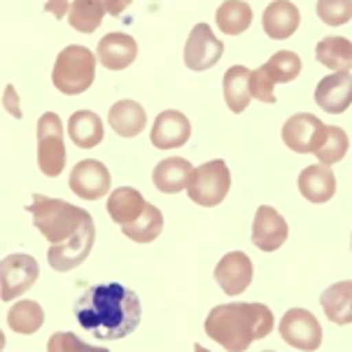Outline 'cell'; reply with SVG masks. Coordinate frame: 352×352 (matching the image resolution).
Masks as SVG:
<instances>
[{
  "label": "cell",
  "instance_id": "cell-13",
  "mask_svg": "<svg viewBox=\"0 0 352 352\" xmlns=\"http://www.w3.org/2000/svg\"><path fill=\"white\" fill-rule=\"evenodd\" d=\"M289 236L287 219L280 214L276 208L261 206L254 212L252 222V243L254 248H259L261 252H276L285 245Z\"/></svg>",
  "mask_w": 352,
  "mask_h": 352
},
{
  "label": "cell",
  "instance_id": "cell-15",
  "mask_svg": "<svg viewBox=\"0 0 352 352\" xmlns=\"http://www.w3.org/2000/svg\"><path fill=\"white\" fill-rule=\"evenodd\" d=\"M322 129H324L322 119L310 115V112H299V115H292L287 122L283 124V140L292 152L313 154L315 145H318V140H320Z\"/></svg>",
  "mask_w": 352,
  "mask_h": 352
},
{
  "label": "cell",
  "instance_id": "cell-1",
  "mask_svg": "<svg viewBox=\"0 0 352 352\" xmlns=\"http://www.w3.org/2000/svg\"><path fill=\"white\" fill-rule=\"evenodd\" d=\"M140 299L133 289L119 283L94 285L75 303V318L82 329L100 341H119L138 329Z\"/></svg>",
  "mask_w": 352,
  "mask_h": 352
},
{
  "label": "cell",
  "instance_id": "cell-4",
  "mask_svg": "<svg viewBox=\"0 0 352 352\" xmlns=\"http://www.w3.org/2000/svg\"><path fill=\"white\" fill-rule=\"evenodd\" d=\"M96 80V56L85 45H68L52 68V85L65 96H80Z\"/></svg>",
  "mask_w": 352,
  "mask_h": 352
},
{
  "label": "cell",
  "instance_id": "cell-25",
  "mask_svg": "<svg viewBox=\"0 0 352 352\" xmlns=\"http://www.w3.org/2000/svg\"><path fill=\"white\" fill-rule=\"evenodd\" d=\"M222 91H224V103L234 115H241V112L248 110L250 105V70L245 65H231L224 73L222 80Z\"/></svg>",
  "mask_w": 352,
  "mask_h": 352
},
{
  "label": "cell",
  "instance_id": "cell-23",
  "mask_svg": "<svg viewBox=\"0 0 352 352\" xmlns=\"http://www.w3.org/2000/svg\"><path fill=\"white\" fill-rule=\"evenodd\" d=\"M320 306L324 310L327 320L338 327L352 322V280H341L327 287L320 296Z\"/></svg>",
  "mask_w": 352,
  "mask_h": 352
},
{
  "label": "cell",
  "instance_id": "cell-12",
  "mask_svg": "<svg viewBox=\"0 0 352 352\" xmlns=\"http://www.w3.org/2000/svg\"><path fill=\"white\" fill-rule=\"evenodd\" d=\"M254 276V266L252 259L241 252V250H234V252H226L219 264L214 266V280H217L219 289L229 296H238L243 294L250 283H252Z\"/></svg>",
  "mask_w": 352,
  "mask_h": 352
},
{
  "label": "cell",
  "instance_id": "cell-8",
  "mask_svg": "<svg viewBox=\"0 0 352 352\" xmlns=\"http://www.w3.org/2000/svg\"><path fill=\"white\" fill-rule=\"evenodd\" d=\"M278 329L283 341L296 350L315 352L322 345V324L306 308H289L280 320Z\"/></svg>",
  "mask_w": 352,
  "mask_h": 352
},
{
  "label": "cell",
  "instance_id": "cell-9",
  "mask_svg": "<svg viewBox=\"0 0 352 352\" xmlns=\"http://www.w3.org/2000/svg\"><path fill=\"white\" fill-rule=\"evenodd\" d=\"M94 241H96V229H94V217H89L73 238H68L61 245L50 248L47 261L58 273L73 271V268H77L89 256L94 248Z\"/></svg>",
  "mask_w": 352,
  "mask_h": 352
},
{
  "label": "cell",
  "instance_id": "cell-20",
  "mask_svg": "<svg viewBox=\"0 0 352 352\" xmlns=\"http://www.w3.org/2000/svg\"><path fill=\"white\" fill-rule=\"evenodd\" d=\"M299 192L310 203H327L336 196V177L329 170V166H308L299 173Z\"/></svg>",
  "mask_w": 352,
  "mask_h": 352
},
{
  "label": "cell",
  "instance_id": "cell-40",
  "mask_svg": "<svg viewBox=\"0 0 352 352\" xmlns=\"http://www.w3.org/2000/svg\"><path fill=\"white\" fill-rule=\"evenodd\" d=\"M194 352H210V350H206V348H203V345L196 343V345H194Z\"/></svg>",
  "mask_w": 352,
  "mask_h": 352
},
{
  "label": "cell",
  "instance_id": "cell-3",
  "mask_svg": "<svg viewBox=\"0 0 352 352\" xmlns=\"http://www.w3.org/2000/svg\"><path fill=\"white\" fill-rule=\"evenodd\" d=\"M26 210L33 214L35 229L52 245H61L68 238H73L82 229V224L91 217L85 208H77L63 199H50L45 194H33V203Z\"/></svg>",
  "mask_w": 352,
  "mask_h": 352
},
{
  "label": "cell",
  "instance_id": "cell-7",
  "mask_svg": "<svg viewBox=\"0 0 352 352\" xmlns=\"http://www.w3.org/2000/svg\"><path fill=\"white\" fill-rule=\"evenodd\" d=\"M40 264L31 254L14 252L0 261V299L14 301L38 283Z\"/></svg>",
  "mask_w": 352,
  "mask_h": 352
},
{
  "label": "cell",
  "instance_id": "cell-33",
  "mask_svg": "<svg viewBox=\"0 0 352 352\" xmlns=\"http://www.w3.org/2000/svg\"><path fill=\"white\" fill-rule=\"evenodd\" d=\"M315 12L327 26H343L352 19V0H318Z\"/></svg>",
  "mask_w": 352,
  "mask_h": 352
},
{
  "label": "cell",
  "instance_id": "cell-36",
  "mask_svg": "<svg viewBox=\"0 0 352 352\" xmlns=\"http://www.w3.org/2000/svg\"><path fill=\"white\" fill-rule=\"evenodd\" d=\"M5 110H8L12 117H19L21 119L19 98H16V91H14V87H12V85H8V89H5Z\"/></svg>",
  "mask_w": 352,
  "mask_h": 352
},
{
  "label": "cell",
  "instance_id": "cell-41",
  "mask_svg": "<svg viewBox=\"0 0 352 352\" xmlns=\"http://www.w3.org/2000/svg\"><path fill=\"white\" fill-rule=\"evenodd\" d=\"M350 250H352V238H350Z\"/></svg>",
  "mask_w": 352,
  "mask_h": 352
},
{
  "label": "cell",
  "instance_id": "cell-24",
  "mask_svg": "<svg viewBox=\"0 0 352 352\" xmlns=\"http://www.w3.org/2000/svg\"><path fill=\"white\" fill-rule=\"evenodd\" d=\"M103 119L91 110H77L68 119V135L82 150H91L103 140Z\"/></svg>",
  "mask_w": 352,
  "mask_h": 352
},
{
  "label": "cell",
  "instance_id": "cell-16",
  "mask_svg": "<svg viewBox=\"0 0 352 352\" xmlns=\"http://www.w3.org/2000/svg\"><path fill=\"white\" fill-rule=\"evenodd\" d=\"M315 103L329 115H341L352 105V75L350 70L327 75L315 87Z\"/></svg>",
  "mask_w": 352,
  "mask_h": 352
},
{
  "label": "cell",
  "instance_id": "cell-35",
  "mask_svg": "<svg viewBox=\"0 0 352 352\" xmlns=\"http://www.w3.org/2000/svg\"><path fill=\"white\" fill-rule=\"evenodd\" d=\"M250 94H252L256 100H261V103H268V105L276 103V85H271V82L266 80L261 68L250 70Z\"/></svg>",
  "mask_w": 352,
  "mask_h": 352
},
{
  "label": "cell",
  "instance_id": "cell-14",
  "mask_svg": "<svg viewBox=\"0 0 352 352\" xmlns=\"http://www.w3.org/2000/svg\"><path fill=\"white\" fill-rule=\"evenodd\" d=\"M192 138V122L180 110H164L154 119L150 140L157 150H175Z\"/></svg>",
  "mask_w": 352,
  "mask_h": 352
},
{
  "label": "cell",
  "instance_id": "cell-17",
  "mask_svg": "<svg viewBox=\"0 0 352 352\" xmlns=\"http://www.w3.org/2000/svg\"><path fill=\"white\" fill-rule=\"evenodd\" d=\"M96 58L107 70H124L138 58V43L129 33H107L98 43Z\"/></svg>",
  "mask_w": 352,
  "mask_h": 352
},
{
  "label": "cell",
  "instance_id": "cell-34",
  "mask_svg": "<svg viewBox=\"0 0 352 352\" xmlns=\"http://www.w3.org/2000/svg\"><path fill=\"white\" fill-rule=\"evenodd\" d=\"M47 352H110L100 345H89L70 331H56L47 341Z\"/></svg>",
  "mask_w": 352,
  "mask_h": 352
},
{
  "label": "cell",
  "instance_id": "cell-5",
  "mask_svg": "<svg viewBox=\"0 0 352 352\" xmlns=\"http://www.w3.org/2000/svg\"><path fill=\"white\" fill-rule=\"evenodd\" d=\"M231 189V170L224 159H212L194 168L187 184V194L196 206L214 208L219 206Z\"/></svg>",
  "mask_w": 352,
  "mask_h": 352
},
{
  "label": "cell",
  "instance_id": "cell-31",
  "mask_svg": "<svg viewBox=\"0 0 352 352\" xmlns=\"http://www.w3.org/2000/svg\"><path fill=\"white\" fill-rule=\"evenodd\" d=\"M105 16L103 0H73L68 10V23L80 33H94Z\"/></svg>",
  "mask_w": 352,
  "mask_h": 352
},
{
  "label": "cell",
  "instance_id": "cell-19",
  "mask_svg": "<svg viewBox=\"0 0 352 352\" xmlns=\"http://www.w3.org/2000/svg\"><path fill=\"white\" fill-rule=\"evenodd\" d=\"M107 124L119 138H138L147 126V112L138 100H119L107 112Z\"/></svg>",
  "mask_w": 352,
  "mask_h": 352
},
{
  "label": "cell",
  "instance_id": "cell-32",
  "mask_svg": "<svg viewBox=\"0 0 352 352\" xmlns=\"http://www.w3.org/2000/svg\"><path fill=\"white\" fill-rule=\"evenodd\" d=\"M303 68L299 54L289 52V50H283L278 54H273L268 61L261 65V73L266 75V80L271 85H283V82H292L294 77H299Z\"/></svg>",
  "mask_w": 352,
  "mask_h": 352
},
{
  "label": "cell",
  "instance_id": "cell-18",
  "mask_svg": "<svg viewBox=\"0 0 352 352\" xmlns=\"http://www.w3.org/2000/svg\"><path fill=\"white\" fill-rule=\"evenodd\" d=\"M264 31L271 40H287L301 23V12L292 0H273L261 16Z\"/></svg>",
  "mask_w": 352,
  "mask_h": 352
},
{
  "label": "cell",
  "instance_id": "cell-30",
  "mask_svg": "<svg viewBox=\"0 0 352 352\" xmlns=\"http://www.w3.org/2000/svg\"><path fill=\"white\" fill-rule=\"evenodd\" d=\"M161 231H164V214H161L159 208L152 206V203H147L145 210H142V214L135 222L122 226V234L131 238L133 243H140V245L157 241L161 236Z\"/></svg>",
  "mask_w": 352,
  "mask_h": 352
},
{
  "label": "cell",
  "instance_id": "cell-28",
  "mask_svg": "<svg viewBox=\"0 0 352 352\" xmlns=\"http://www.w3.org/2000/svg\"><path fill=\"white\" fill-rule=\"evenodd\" d=\"M8 324L12 331L31 336V333H38L43 329L45 310L38 301H31V299L16 301L14 306L8 310Z\"/></svg>",
  "mask_w": 352,
  "mask_h": 352
},
{
  "label": "cell",
  "instance_id": "cell-10",
  "mask_svg": "<svg viewBox=\"0 0 352 352\" xmlns=\"http://www.w3.org/2000/svg\"><path fill=\"white\" fill-rule=\"evenodd\" d=\"M222 54L224 45L214 38L212 28L208 23H196L187 38V45H184V65L201 73V70L212 68L222 58Z\"/></svg>",
  "mask_w": 352,
  "mask_h": 352
},
{
  "label": "cell",
  "instance_id": "cell-37",
  "mask_svg": "<svg viewBox=\"0 0 352 352\" xmlns=\"http://www.w3.org/2000/svg\"><path fill=\"white\" fill-rule=\"evenodd\" d=\"M45 10L50 12V14L56 16V19H63V16L68 14V10H70V3H68V0H47Z\"/></svg>",
  "mask_w": 352,
  "mask_h": 352
},
{
  "label": "cell",
  "instance_id": "cell-27",
  "mask_svg": "<svg viewBox=\"0 0 352 352\" xmlns=\"http://www.w3.org/2000/svg\"><path fill=\"white\" fill-rule=\"evenodd\" d=\"M214 21L224 35H241L252 26V8L245 0H224L214 14Z\"/></svg>",
  "mask_w": 352,
  "mask_h": 352
},
{
  "label": "cell",
  "instance_id": "cell-29",
  "mask_svg": "<svg viewBox=\"0 0 352 352\" xmlns=\"http://www.w3.org/2000/svg\"><path fill=\"white\" fill-rule=\"evenodd\" d=\"M348 147H350L348 133H345L341 126H327L324 124V129H322L320 140H318V145H315L313 154L318 157V161L322 166H333V164H338V161L345 159Z\"/></svg>",
  "mask_w": 352,
  "mask_h": 352
},
{
  "label": "cell",
  "instance_id": "cell-2",
  "mask_svg": "<svg viewBox=\"0 0 352 352\" xmlns=\"http://www.w3.org/2000/svg\"><path fill=\"white\" fill-rule=\"evenodd\" d=\"M203 329L226 352H245L276 329V315L264 303H222L208 313Z\"/></svg>",
  "mask_w": 352,
  "mask_h": 352
},
{
  "label": "cell",
  "instance_id": "cell-42",
  "mask_svg": "<svg viewBox=\"0 0 352 352\" xmlns=\"http://www.w3.org/2000/svg\"><path fill=\"white\" fill-rule=\"evenodd\" d=\"M264 352H276V350H264Z\"/></svg>",
  "mask_w": 352,
  "mask_h": 352
},
{
  "label": "cell",
  "instance_id": "cell-6",
  "mask_svg": "<svg viewBox=\"0 0 352 352\" xmlns=\"http://www.w3.org/2000/svg\"><path fill=\"white\" fill-rule=\"evenodd\" d=\"M38 166L45 177H58L65 168L63 124L56 112L38 119Z\"/></svg>",
  "mask_w": 352,
  "mask_h": 352
},
{
  "label": "cell",
  "instance_id": "cell-21",
  "mask_svg": "<svg viewBox=\"0 0 352 352\" xmlns=\"http://www.w3.org/2000/svg\"><path fill=\"white\" fill-rule=\"evenodd\" d=\"M192 173L194 166L189 159L170 157L157 164V168L152 173V182L161 194H180L182 189H187Z\"/></svg>",
  "mask_w": 352,
  "mask_h": 352
},
{
  "label": "cell",
  "instance_id": "cell-39",
  "mask_svg": "<svg viewBox=\"0 0 352 352\" xmlns=\"http://www.w3.org/2000/svg\"><path fill=\"white\" fill-rule=\"evenodd\" d=\"M3 350H5V333L0 331V352H3Z\"/></svg>",
  "mask_w": 352,
  "mask_h": 352
},
{
  "label": "cell",
  "instance_id": "cell-22",
  "mask_svg": "<svg viewBox=\"0 0 352 352\" xmlns=\"http://www.w3.org/2000/svg\"><path fill=\"white\" fill-rule=\"evenodd\" d=\"M145 196L133 187H117L115 192L107 196V214L119 226L135 222L142 214V210H145Z\"/></svg>",
  "mask_w": 352,
  "mask_h": 352
},
{
  "label": "cell",
  "instance_id": "cell-11",
  "mask_svg": "<svg viewBox=\"0 0 352 352\" xmlns=\"http://www.w3.org/2000/svg\"><path fill=\"white\" fill-rule=\"evenodd\" d=\"M70 189L85 201H98L110 192V170L103 161L85 159L70 170Z\"/></svg>",
  "mask_w": 352,
  "mask_h": 352
},
{
  "label": "cell",
  "instance_id": "cell-26",
  "mask_svg": "<svg viewBox=\"0 0 352 352\" xmlns=\"http://www.w3.org/2000/svg\"><path fill=\"white\" fill-rule=\"evenodd\" d=\"M315 58L320 65L333 70V73H341V70L352 68V43L348 38L341 35H329V38L320 40L315 47Z\"/></svg>",
  "mask_w": 352,
  "mask_h": 352
},
{
  "label": "cell",
  "instance_id": "cell-38",
  "mask_svg": "<svg viewBox=\"0 0 352 352\" xmlns=\"http://www.w3.org/2000/svg\"><path fill=\"white\" fill-rule=\"evenodd\" d=\"M131 3H133V0H103V5H105V14L122 16V14H124V10H126Z\"/></svg>",
  "mask_w": 352,
  "mask_h": 352
}]
</instances>
